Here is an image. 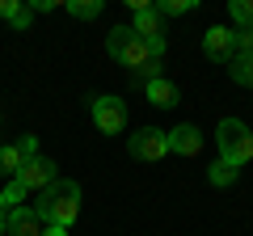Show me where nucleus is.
Segmentation results:
<instances>
[{
  "mask_svg": "<svg viewBox=\"0 0 253 236\" xmlns=\"http://www.w3.org/2000/svg\"><path fill=\"white\" fill-rule=\"evenodd\" d=\"M55 177H59V173H55V160H51V156H30V160L21 164V173H17V182L26 186V190H38V194H42Z\"/></svg>",
  "mask_w": 253,
  "mask_h": 236,
  "instance_id": "6",
  "label": "nucleus"
},
{
  "mask_svg": "<svg viewBox=\"0 0 253 236\" xmlns=\"http://www.w3.org/2000/svg\"><path fill=\"white\" fill-rule=\"evenodd\" d=\"M106 51L114 55V59H118V64H123L131 76H139L144 84L161 76L165 38H152V42H144V38H139L131 26H114V30H110V38H106Z\"/></svg>",
  "mask_w": 253,
  "mask_h": 236,
  "instance_id": "1",
  "label": "nucleus"
},
{
  "mask_svg": "<svg viewBox=\"0 0 253 236\" xmlns=\"http://www.w3.org/2000/svg\"><path fill=\"white\" fill-rule=\"evenodd\" d=\"M30 156H38L34 135H26L21 144H0V177H17L21 164H26Z\"/></svg>",
  "mask_w": 253,
  "mask_h": 236,
  "instance_id": "7",
  "label": "nucleus"
},
{
  "mask_svg": "<svg viewBox=\"0 0 253 236\" xmlns=\"http://www.w3.org/2000/svg\"><path fill=\"white\" fill-rule=\"evenodd\" d=\"M17 4H21V0H0V17L9 21V17H13V13H17Z\"/></svg>",
  "mask_w": 253,
  "mask_h": 236,
  "instance_id": "21",
  "label": "nucleus"
},
{
  "mask_svg": "<svg viewBox=\"0 0 253 236\" xmlns=\"http://www.w3.org/2000/svg\"><path fill=\"white\" fill-rule=\"evenodd\" d=\"M131 156L135 160H161V156H169V135L156 127H139L135 135H131Z\"/></svg>",
  "mask_w": 253,
  "mask_h": 236,
  "instance_id": "5",
  "label": "nucleus"
},
{
  "mask_svg": "<svg viewBox=\"0 0 253 236\" xmlns=\"http://www.w3.org/2000/svg\"><path fill=\"white\" fill-rule=\"evenodd\" d=\"M89 110H93V122H97L106 135L126 131V101H123V97H114V93H106V97H93Z\"/></svg>",
  "mask_w": 253,
  "mask_h": 236,
  "instance_id": "4",
  "label": "nucleus"
},
{
  "mask_svg": "<svg viewBox=\"0 0 253 236\" xmlns=\"http://www.w3.org/2000/svg\"><path fill=\"white\" fill-rule=\"evenodd\" d=\"M42 228L46 224L34 215V207H17L9 215V232H4V236H42Z\"/></svg>",
  "mask_w": 253,
  "mask_h": 236,
  "instance_id": "10",
  "label": "nucleus"
},
{
  "mask_svg": "<svg viewBox=\"0 0 253 236\" xmlns=\"http://www.w3.org/2000/svg\"><path fill=\"white\" fill-rule=\"evenodd\" d=\"M236 38V55H253V30H232Z\"/></svg>",
  "mask_w": 253,
  "mask_h": 236,
  "instance_id": "19",
  "label": "nucleus"
},
{
  "mask_svg": "<svg viewBox=\"0 0 253 236\" xmlns=\"http://www.w3.org/2000/svg\"><path fill=\"white\" fill-rule=\"evenodd\" d=\"M131 30H135L144 42H152V38H165V34H161V13H156V4H152V9H144V13H135Z\"/></svg>",
  "mask_w": 253,
  "mask_h": 236,
  "instance_id": "12",
  "label": "nucleus"
},
{
  "mask_svg": "<svg viewBox=\"0 0 253 236\" xmlns=\"http://www.w3.org/2000/svg\"><path fill=\"white\" fill-rule=\"evenodd\" d=\"M34 215L42 224H55V228H68L76 215H81V186L68 182V177H55L34 202Z\"/></svg>",
  "mask_w": 253,
  "mask_h": 236,
  "instance_id": "2",
  "label": "nucleus"
},
{
  "mask_svg": "<svg viewBox=\"0 0 253 236\" xmlns=\"http://www.w3.org/2000/svg\"><path fill=\"white\" fill-rule=\"evenodd\" d=\"M228 13H232L236 30H253V0H232V4H228Z\"/></svg>",
  "mask_w": 253,
  "mask_h": 236,
  "instance_id": "15",
  "label": "nucleus"
},
{
  "mask_svg": "<svg viewBox=\"0 0 253 236\" xmlns=\"http://www.w3.org/2000/svg\"><path fill=\"white\" fill-rule=\"evenodd\" d=\"M203 55L215 59V64H232V59H236V38H232V30L211 26L207 34H203Z\"/></svg>",
  "mask_w": 253,
  "mask_h": 236,
  "instance_id": "8",
  "label": "nucleus"
},
{
  "mask_svg": "<svg viewBox=\"0 0 253 236\" xmlns=\"http://www.w3.org/2000/svg\"><path fill=\"white\" fill-rule=\"evenodd\" d=\"M228 76L236 84H245V89H253V55H236L232 64H228Z\"/></svg>",
  "mask_w": 253,
  "mask_h": 236,
  "instance_id": "13",
  "label": "nucleus"
},
{
  "mask_svg": "<svg viewBox=\"0 0 253 236\" xmlns=\"http://www.w3.org/2000/svg\"><path fill=\"white\" fill-rule=\"evenodd\" d=\"M30 17H34V9H30V4H17V13H13V17H9V26L26 30V26H30Z\"/></svg>",
  "mask_w": 253,
  "mask_h": 236,
  "instance_id": "20",
  "label": "nucleus"
},
{
  "mask_svg": "<svg viewBox=\"0 0 253 236\" xmlns=\"http://www.w3.org/2000/svg\"><path fill=\"white\" fill-rule=\"evenodd\" d=\"M144 89H148V101H152V106H161V110H173V106L181 101L177 84H173V80H165V76H156V80H148Z\"/></svg>",
  "mask_w": 253,
  "mask_h": 236,
  "instance_id": "11",
  "label": "nucleus"
},
{
  "mask_svg": "<svg viewBox=\"0 0 253 236\" xmlns=\"http://www.w3.org/2000/svg\"><path fill=\"white\" fill-rule=\"evenodd\" d=\"M190 9H194V0H161V4H156L161 17H181V13H190Z\"/></svg>",
  "mask_w": 253,
  "mask_h": 236,
  "instance_id": "17",
  "label": "nucleus"
},
{
  "mask_svg": "<svg viewBox=\"0 0 253 236\" xmlns=\"http://www.w3.org/2000/svg\"><path fill=\"white\" fill-rule=\"evenodd\" d=\"M9 215H13V211H4V207H0V236L9 232Z\"/></svg>",
  "mask_w": 253,
  "mask_h": 236,
  "instance_id": "23",
  "label": "nucleus"
},
{
  "mask_svg": "<svg viewBox=\"0 0 253 236\" xmlns=\"http://www.w3.org/2000/svg\"><path fill=\"white\" fill-rule=\"evenodd\" d=\"M68 13L81 21H93V17H101V0H68Z\"/></svg>",
  "mask_w": 253,
  "mask_h": 236,
  "instance_id": "16",
  "label": "nucleus"
},
{
  "mask_svg": "<svg viewBox=\"0 0 253 236\" xmlns=\"http://www.w3.org/2000/svg\"><path fill=\"white\" fill-rule=\"evenodd\" d=\"M42 236H68V228H55V224H46V228H42Z\"/></svg>",
  "mask_w": 253,
  "mask_h": 236,
  "instance_id": "22",
  "label": "nucleus"
},
{
  "mask_svg": "<svg viewBox=\"0 0 253 236\" xmlns=\"http://www.w3.org/2000/svg\"><path fill=\"white\" fill-rule=\"evenodd\" d=\"M165 135H169V152H177V156H199L203 152V135H199L194 122H181V127L165 131Z\"/></svg>",
  "mask_w": 253,
  "mask_h": 236,
  "instance_id": "9",
  "label": "nucleus"
},
{
  "mask_svg": "<svg viewBox=\"0 0 253 236\" xmlns=\"http://www.w3.org/2000/svg\"><path fill=\"white\" fill-rule=\"evenodd\" d=\"M215 139H219V160L236 164V169L245 160H253V131L245 127L241 118H224L215 127Z\"/></svg>",
  "mask_w": 253,
  "mask_h": 236,
  "instance_id": "3",
  "label": "nucleus"
},
{
  "mask_svg": "<svg viewBox=\"0 0 253 236\" xmlns=\"http://www.w3.org/2000/svg\"><path fill=\"white\" fill-rule=\"evenodd\" d=\"M0 194H4V202H9V207L17 211V202H26V194H30V190L17 182V177H13V182H9V190H0Z\"/></svg>",
  "mask_w": 253,
  "mask_h": 236,
  "instance_id": "18",
  "label": "nucleus"
},
{
  "mask_svg": "<svg viewBox=\"0 0 253 236\" xmlns=\"http://www.w3.org/2000/svg\"><path fill=\"white\" fill-rule=\"evenodd\" d=\"M207 177H211V186H232L236 177H241V169H236V164H228V160H215Z\"/></svg>",
  "mask_w": 253,
  "mask_h": 236,
  "instance_id": "14",
  "label": "nucleus"
}]
</instances>
